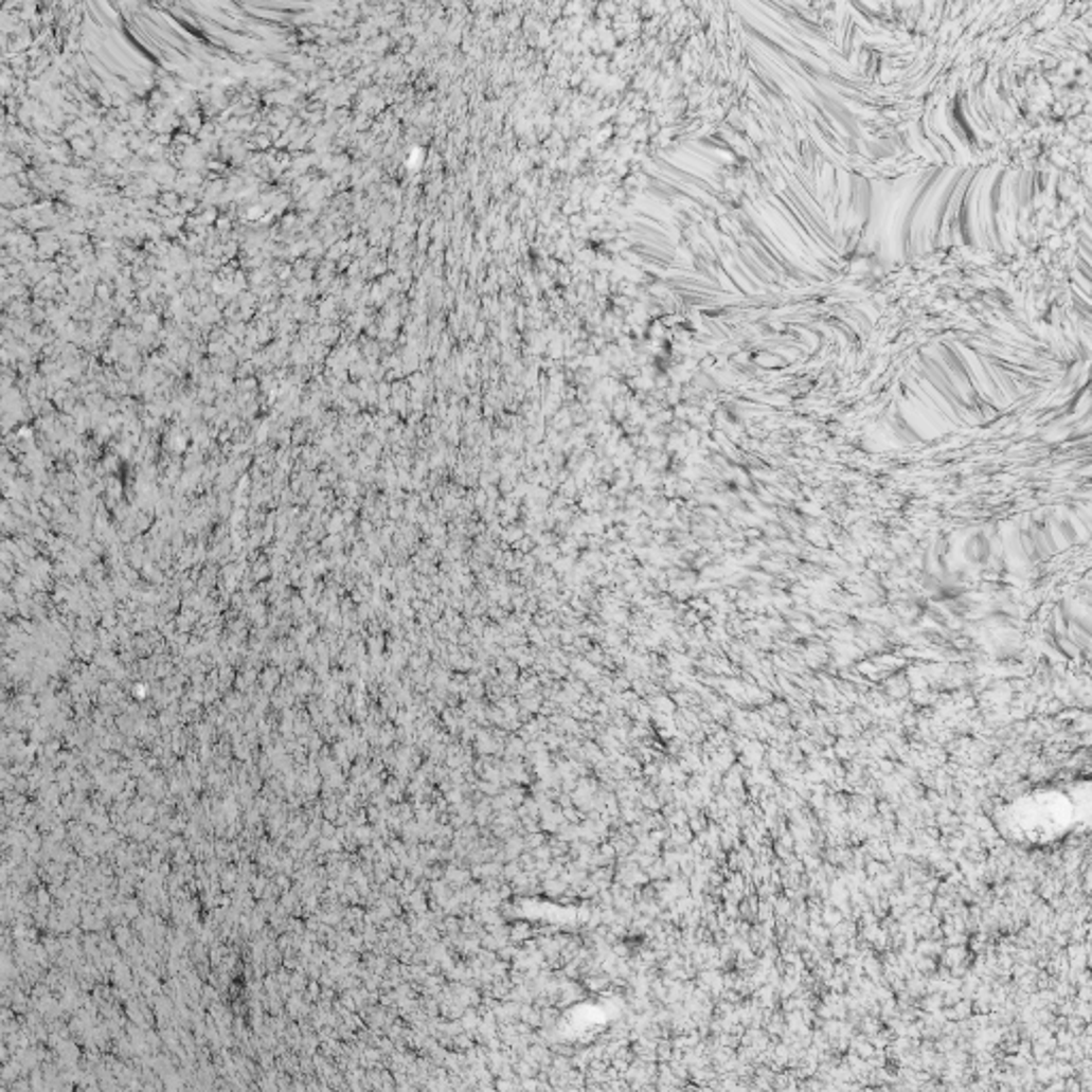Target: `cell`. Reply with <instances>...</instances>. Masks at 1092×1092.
<instances>
[{
  "label": "cell",
  "mask_w": 1092,
  "mask_h": 1092,
  "mask_svg": "<svg viewBox=\"0 0 1092 1092\" xmlns=\"http://www.w3.org/2000/svg\"><path fill=\"white\" fill-rule=\"evenodd\" d=\"M1016 822L1024 828V835L1028 839L1043 841V839H1052V837L1060 835L1064 830V824L1069 822V816L1058 809V801H1054V803L1037 801L1033 807H1028L1024 818H1018Z\"/></svg>",
  "instance_id": "obj_1"
}]
</instances>
